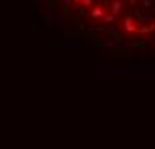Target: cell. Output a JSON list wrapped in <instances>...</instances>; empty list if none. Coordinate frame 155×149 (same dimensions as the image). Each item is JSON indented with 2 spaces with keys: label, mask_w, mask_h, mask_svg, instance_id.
I'll use <instances>...</instances> for the list:
<instances>
[{
  "label": "cell",
  "mask_w": 155,
  "mask_h": 149,
  "mask_svg": "<svg viewBox=\"0 0 155 149\" xmlns=\"http://www.w3.org/2000/svg\"><path fill=\"white\" fill-rule=\"evenodd\" d=\"M101 14H103V10H101V8H95V10H93V16H95V18H99Z\"/></svg>",
  "instance_id": "cell-1"
},
{
  "label": "cell",
  "mask_w": 155,
  "mask_h": 149,
  "mask_svg": "<svg viewBox=\"0 0 155 149\" xmlns=\"http://www.w3.org/2000/svg\"><path fill=\"white\" fill-rule=\"evenodd\" d=\"M113 10H115V12L121 10V2H113Z\"/></svg>",
  "instance_id": "cell-2"
}]
</instances>
